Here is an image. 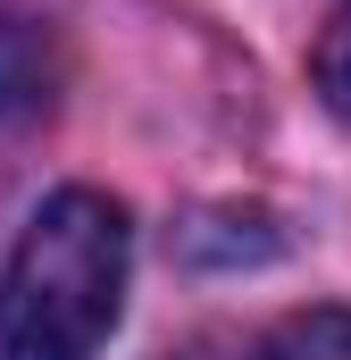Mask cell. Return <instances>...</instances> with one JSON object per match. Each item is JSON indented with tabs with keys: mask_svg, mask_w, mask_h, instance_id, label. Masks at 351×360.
Returning a JSON list of instances; mask_svg holds the SVG:
<instances>
[{
	"mask_svg": "<svg viewBox=\"0 0 351 360\" xmlns=\"http://www.w3.org/2000/svg\"><path fill=\"white\" fill-rule=\"evenodd\" d=\"M126 210L109 193H51L0 276V360H92L126 310Z\"/></svg>",
	"mask_w": 351,
	"mask_h": 360,
	"instance_id": "6da1fadb",
	"label": "cell"
},
{
	"mask_svg": "<svg viewBox=\"0 0 351 360\" xmlns=\"http://www.w3.org/2000/svg\"><path fill=\"white\" fill-rule=\"evenodd\" d=\"M67 84V51L42 17H0V126L42 117Z\"/></svg>",
	"mask_w": 351,
	"mask_h": 360,
	"instance_id": "7a4b0ae2",
	"label": "cell"
},
{
	"mask_svg": "<svg viewBox=\"0 0 351 360\" xmlns=\"http://www.w3.org/2000/svg\"><path fill=\"white\" fill-rule=\"evenodd\" d=\"M251 360H351V310H293L260 335Z\"/></svg>",
	"mask_w": 351,
	"mask_h": 360,
	"instance_id": "3957f363",
	"label": "cell"
},
{
	"mask_svg": "<svg viewBox=\"0 0 351 360\" xmlns=\"http://www.w3.org/2000/svg\"><path fill=\"white\" fill-rule=\"evenodd\" d=\"M310 76H318V92H326V109L351 126V0L326 17V34H318V51H310Z\"/></svg>",
	"mask_w": 351,
	"mask_h": 360,
	"instance_id": "277c9868",
	"label": "cell"
},
{
	"mask_svg": "<svg viewBox=\"0 0 351 360\" xmlns=\"http://www.w3.org/2000/svg\"><path fill=\"white\" fill-rule=\"evenodd\" d=\"M176 360H251V352H234V344H192V352H176Z\"/></svg>",
	"mask_w": 351,
	"mask_h": 360,
	"instance_id": "5b68a950",
	"label": "cell"
}]
</instances>
